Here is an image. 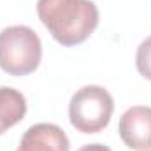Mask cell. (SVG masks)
<instances>
[{
	"label": "cell",
	"mask_w": 151,
	"mask_h": 151,
	"mask_svg": "<svg viewBox=\"0 0 151 151\" xmlns=\"http://www.w3.org/2000/svg\"><path fill=\"white\" fill-rule=\"evenodd\" d=\"M118 132L121 141L134 151L151 150V107L134 106L119 118Z\"/></svg>",
	"instance_id": "4"
},
{
	"label": "cell",
	"mask_w": 151,
	"mask_h": 151,
	"mask_svg": "<svg viewBox=\"0 0 151 151\" xmlns=\"http://www.w3.org/2000/svg\"><path fill=\"white\" fill-rule=\"evenodd\" d=\"M70 142L65 132L53 123L32 125L21 137L16 151H69Z\"/></svg>",
	"instance_id": "5"
},
{
	"label": "cell",
	"mask_w": 151,
	"mask_h": 151,
	"mask_svg": "<svg viewBox=\"0 0 151 151\" xmlns=\"http://www.w3.org/2000/svg\"><path fill=\"white\" fill-rule=\"evenodd\" d=\"M37 14L62 46L84 42L99 25V9L91 0H37Z\"/></svg>",
	"instance_id": "1"
},
{
	"label": "cell",
	"mask_w": 151,
	"mask_h": 151,
	"mask_svg": "<svg viewBox=\"0 0 151 151\" xmlns=\"http://www.w3.org/2000/svg\"><path fill=\"white\" fill-rule=\"evenodd\" d=\"M135 65L139 74L151 81V37L139 44L137 55H135Z\"/></svg>",
	"instance_id": "7"
},
{
	"label": "cell",
	"mask_w": 151,
	"mask_h": 151,
	"mask_svg": "<svg viewBox=\"0 0 151 151\" xmlns=\"http://www.w3.org/2000/svg\"><path fill=\"white\" fill-rule=\"evenodd\" d=\"M27 114V100L21 91L2 86L0 88V135L19 123Z\"/></svg>",
	"instance_id": "6"
},
{
	"label": "cell",
	"mask_w": 151,
	"mask_h": 151,
	"mask_svg": "<svg viewBox=\"0 0 151 151\" xmlns=\"http://www.w3.org/2000/svg\"><path fill=\"white\" fill-rule=\"evenodd\" d=\"M42 58L39 35L25 25L7 27L0 32V69L11 76L34 72Z\"/></svg>",
	"instance_id": "2"
},
{
	"label": "cell",
	"mask_w": 151,
	"mask_h": 151,
	"mask_svg": "<svg viewBox=\"0 0 151 151\" xmlns=\"http://www.w3.org/2000/svg\"><path fill=\"white\" fill-rule=\"evenodd\" d=\"M114 111L111 93L97 84L83 86L77 90L69 104L70 123L81 134H97L104 130Z\"/></svg>",
	"instance_id": "3"
},
{
	"label": "cell",
	"mask_w": 151,
	"mask_h": 151,
	"mask_svg": "<svg viewBox=\"0 0 151 151\" xmlns=\"http://www.w3.org/2000/svg\"><path fill=\"white\" fill-rule=\"evenodd\" d=\"M79 151H111L107 146H104V144H100V142H95V144H86V146H83Z\"/></svg>",
	"instance_id": "8"
}]
</instances>
